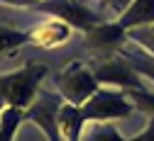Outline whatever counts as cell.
Here are the masks:
<instances>
[{
    "label": "cell",
    "instance_id": "obj_1",
    "mask_svg": "<svg viewBox=\"0 0 154 141\" xmlns=\"http://www.w3.org/2000/svg\"><path fill=\"white\" fill-rule=\"evenodd\" d=\"M134 112V105L122 90H105L100 88L83 105L61 102L56 122L64 141H81V131L86 122H112V119H127Z\"/></svg>",
    "mask_w": 154,
    "mask_h": 141
},
{
    "label": "cell",
    "instance_id": "obj_2",
    "mask_svg": "<svg viewBox=\"0 0 154 141\" xmlns=\"http://www.w3.org/2000/svg\"><path fill=\"white\" fill-rule=\"evenodd\" d=\"M49 66L42 61H27L22 68L0 75V110L20 107L27 110L39 93V83L47 78Z\"/></svg>",
    "mask_w": 154,
    "mask_h": 141
},
{
    "label": "cell",
    "instance_id": "obj_3",
    "mask_svg": "<svg viewBox=\"0 0 154 141\" xmlns=\"http://www.w3.org/2000/svg\"><path fill=\"white\" fill-rule=\"evenodd\" d=\"M3 5H15V7H27L44 12L49 17H59L64 22H69L73 29H81L83 34L91 32L93 27H98L108 22V17L95 12L86 5V0H0Z\"/></svg>",
    "mask_w": 154,
    "mask_h": 141
},
{
    "label": "cell",
    "instance_id": "obj_4",
    "mask_svg": "<svg viewBox=\"0 0 154 141\" xmlns=\"http://www.w3.org/2000/svg\"><path fill=\"white\" fill-rule=\"evenodd\" d=\"M54 88L64 102L83 105L88 97L100 90V83L91 66H86L83 61H71L61 73L54 75Z\"/></svg>",
    "mask_w": 154,
    "mask_h": 141
},
{
    "label": "cell",
    "instance_id": "obj_5",
    "mask_svg": "<svg viewBox=\"0 0 154 141\" xmlns=\"http://www.w3.org/2000/svg\"><path fill=\"white\" fill-rule=\"evenodd\" d=\"M95 78H98L100 85H110V88H144L142 83V75L130 66V61L120 54H112V56H103V58H95L91 63Z\"/></svg>",
    "mask_w": 154,
    "mask_h": 141
},
{
    "label": "cell",
    "instance_id": "obj_6",
    "mask_svg": "<svg viewBox=\"0 0 154 141\" xmlns=\"http://www.w3.org/2000/svg\"><path fill=\"white\" fill-rule=\"evenodd\" d=\"M130 42L127 39V29H122L118 22H103L98 27H93L91 32H86L83 44L91 54H100V56H112L120 54L122 46Z\"/></svg>",
    "mask_w": 154,
    "mask_h": 141
},
{
    "label": "cell",
    "instance_id": "obj_7",
    "mask_svg": "<svg viewBox=\"0 0 154 141\" xmlns=\"http://www.w3.org/2000/svg\"><path fill=\"white\" fill-rule=\"evenodd\" d=\"M59 107H61V100L56 95H44V97H37L25 110V117H27V122L39 127L49 141H64V136L59 131V122H56Z\"/></svg>",
    "mask_w": 154,
    "mask_h": 141
},
{
    "label": "cell",
    "instance_id": "obj_8",
    "mask_svg": "<svg viewBox=\"0 0 154 141\" xmlns=\"http://www.w3.org/2000/svg\"><path fill=\"white\" fill-rule=\"evenodd\" d=\"M71 32L73 27L69 22H64L59 17H47L42 22H37L34 27H29V39L39 49H56L71 39Z\"/></svg>",
    "mask_w": 154,
    "mask_h": 141
},
{
    "label": "cell",
    "instance_id": "obj_9",
    "mask_svg": "<svg viewBox=\"0 0 154 141\" xmlns=\"http://www.w3.org/2000/svg\"><path fill=\"white\" fill-rule=\"evenodd\" d=\"M122 29H134V27H147L154 22V0H132V3L118 15L115 19Z\"/></svg>",
    "mask_w": 154,
    "mask_h": 141
},
{
    "label": "cell",
    "instance_id": "obj_10",
    "mask_svg": "<svg viewBox=\"0 0 154 141\" xmlns=\"http://www.w3.org/2000/svg\"><path fill=\"white\" fill-rule=\"evenodd\" d=\"M81 141H154V117H149L147 129L140 131L137 136H132V139H125L110 122H93V129Z\"/></svg>",
    "mask_w": 154,
    "mask_h": 141
},
{
    "label": "cell",
    "instance_id": "obj_11",
    "mask_svg": "<svg viewBox=\"0 0 154 141\" xmlns=\"http://www.w3.org/2000/svg\"><path fill=\"white\" fill-rule=\"evenodd\" d=\"M120 56H125L127 61H130V66L137 71L142 78H149L152 83H154V56H152V54H147V51L140 49L137 44H134V46L125 44L122 51H120Z\"/></svg>",
    "mask_w": 154,
    "mask_h": 141
},
{
    "label": "cell",
    "instance_id": "obj_12",
    "mask_svg": "<svg viewBox=\"0 0 154 141\" xmlns=\"http://www.w3.org/2000/svg\"><path fill=\"white\" fill-rule=\"evenodd\" d=\"M25 44H32L29 29H12V27L0 25V56H12Z\"/></svg>",
    "mask_w": 154,
    "mask_h": 141
},
{
    "label": "cell",
    "instance_id": "obj_13",
    "mask_svg": "<svg viewBox=\"0 0 154 141\" xmlns=\"http://www.w3.org/2000/svg\"><path fill=\"white\" fill-rule=\"evenodd\" d=\"M27 122L25 110L20 107H3L0 110V141H15L20 124Z\"/></svg>",
    "mask_w": 154,
    "mask_h": 141
},
{
    "label": "cell",
    "instance_id": "obj_14",
    "mask_svg": "<svg viewBox=\"0 0 154 141\" xmlns=\"http://www.w3.org/2000/svg\"><path fill=\"white\" fill-rule=\"evenodd\" d=\"M122 93L130 97V102L134 105L137 112H144V114L154 117V93H149L147 88H125Z\"/></svg>",
    "mask_w": 154,
    "mask_h": 141
},
{
    "label": "cell",
    "instance_id": "obj_15",
    "mask_svg": "<svg viewBox=\"0 0 154 141\" xmlns=\"http://www.w3.org/2000/svg\"><path fill=\"white\" fill-rule=\"evenodd\" d=\"M127 39L132 44H137L140 49H144L147 54L154 56V29L149 27H134V29H127Z\"/></svg>",
    "mask_w": 154,
    "mask_h": 141
},
{
    "label": "cell",
    "instance_id": "obj_16",
    "mask_svg": "<svg viewBox=\"0 0 154 141\" xmlns=\"http://www.w3.org/2000/svg\"><path fill=\"white\" fill-rule=\"evenodd\" d=\"M100 5L105 7V10H110L112 15H120L127 5H125V0H100Z\"/></svg>",
    "mask_w": 154,
    "mask_h": 141
},
{
    "label": "cell",
    "instance_id": "obj_17",
    "mask_svg": "<svg viewBox=\"0 0 154 141\" xmlns=\"http://www.w3.org/2000/svg\"><path fill=\"white\" fill-rule=\"evenodd\" d=\"M147 27H149V29H154V22H152V25H147Z\"/></svg>",
    "mask_w": 154,
    "mask_h": 141
},
{
    "label": "cell",
    "instance_id": "obj_18",
    "mask_svg": "<svg viewBox=\"0 0 154 141\" xmlns=\"http://www.w3.org/2000/svg\"><path fill=\"white\" fill-rule=\"evenodd\" d=\"M130 3H132V0H125V5H130Z\"/></svg>",
    "mask_w": 154,
    "mask_h": 141
}]
</instances>
